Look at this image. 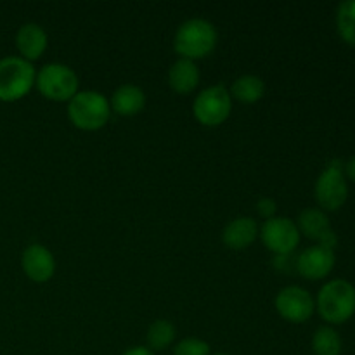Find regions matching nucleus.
I'll return each mask as SVG.
<instances>
[{
	"mask_svg": "<svg viewBox=\"0 0 355 355\" xmlns=\"http://www.w3.org/2000/svg\"><path fill=\"white\" fill-rule=\"evenodd\" d=\"M218 35L214 24L201 17L187 19L173 37V51L182 59L196 61L210 55L217 47Z\"/></svg>",
	"mask_w": 355,
	"mask_h": 355,
	"instance_id": "1",
	"label": "nucleus"
},
{
	"mask_svg": "<svg viewBox=\"0 0 355 355\" xmlns=\"http://www.w3.org/2000/svg\"><path fill=\"white\" fill-rule=\"evenodd\" d=\"M319 315L329 324H345L355 314V286L347 279H331L315 298Z\"/></svg>",
	"mask_w": 355,
	"mask_h": 355,
	"instance_id": "2",
	"label": "nucleus"
},
{
	"mask_svg": "<svg viewBox=\"0 0 355 355\" xmlns=\"http://www.w3.org/2000/svg\"><path fill=\"white\" fill-rule=\"evenodd\" d=\"M68 116L76 128L94 132L103 128L111 116L106 96L96 90H82L68 103Z\"/></svg>",
	"mask_w": 355,
	"mask_h": 355,
	"instance_id": "3",
	"label": "nucleus"
},
{
	"mask_svg": "<svg viewBox=\"0 0 355 355\" xmlns=\"http://www.w3.org/2000/svg\"><path fill=\"white\" fill-rule=\"evenodd\" d=\"M33 64L26 59L9 55L0 59V101L2 103H16L30 94L35 87Z\"/></svg>",
	"mask_w": 355,
	"mask_h": 355,
	"instance_id": "4",
	"label": "nucleus"
},
{
	"mask_svg": "<svg viewBox=\"0 0 355 355\" xmlns=\"http://www.w3.org/2000/svg\"><path fill=\"white\" fill-rule=\"evenodd\" d=\"M314 196L322 211H336L347 203L349 180L343 172L342 159H331L319 173L314 186Z\"/></svg>",
	"mask_w": 355,
	"mask_h": 355,
	"instance_id": "5",
	"label": "nucleus"
},
{
	"mask_svg": "<svg viewBox=\"0 0 355 355\" xmlns=\"http://www.w3.org/2000/svg\"><path fill=\"white\" fill-rule=\"evenodd\" d=\"M38 92L49 101L66 103L78 94V76L69 66L61 62H51L40 68L35 78Z\"/></svg>",
	"mask_w": 355,
	"mask_h": 355,
	"instance_id": "6",
	"label": "nucleus"
},
{
	"mask_svg": "<svg viewBox=\"0 0 355 355\" xmlns=\"http://www.w3.org/2000/svg\"><path fill=\"white\" fill-rule=\"evenodd\" d=\"M232 110L231 92L224 85L207 87L198 94L193 104L194 118L205 127H218L229 118Z\"/></svg>",
	"mask_w": 355,
	"mask_h": 355,
	"instance_id": "7",
	"label": "nucleus"
},
{
	"mask_svg": "<svg viewBox=\"0 0 355 355\" xmlns=\"http://www.w3.org/2000/svg\"><path fill=\"white\" fill-rule=\"evenodd\" d=\"M260 238L269 252L274 255H290L300 245V231L297 222L286 217H272L263 222Z\"/></svg>",
	"mask_w": 355,
	"mask_h": 355,
	"instance_id": "8",
	"label": "nucleus"
},
{
	"mask_svg": "<svg viewBox=\"0 0 355 355\" xmlns=\"http://www.w3.org/2000/svg\"><path fill=\"white\" fill-rule=\"evenodd\" d=\"M276 311L284 321L302 324L312 318L315 311V300L305 288L302 286H286L277 293Z\"/></svg>",
	"mask_w": 355,
	"mask_h": 355,
	"instance_id": "9",
	"label": "nucleus"
},
{
	"mask_svg": "<svg viewBox=\"0 0 355 355\" xmlns=\"http://www.w3.org/2000/svg\"><path fill=\"white\" fill-rule=\"evenodd\" d=\"M297 227L300 234L315 241V245H321L329 250H335V246L338 245V236L333 231L328 214L322 211L321 208H305L298 215Z\"/></svg>",
	"mask_w": 355,
	"mask_h": 355,
	"instance_id": "10",
	"label": "nucleus"
},
{
	"mask_svg": "<svg viewBox=\"0 0 355 355\" xmlns=\"http://www.w3.org/2000/svg\"><path fill=\"white\" fill-rule=\"evenodd\" d=\"M335 263V250L314 245L297 257V272L309 281H321L333 272Z\"/></svg>",
	"mask_w": 355,
	"mask_h": 355,
	"instance_id": "11",
	"label": "nucleus"
},
{
	"mask_svg": "<svg viewBox=\"0 0 355 355\" xmlns=\"http://www.w3.org/2000/svg\"><path fill=\"white\" fill-rule=\"evenodd\" d=\"M21 267L33 283H47L55 272L54 255L44 245H30L21 255Z\"/></svg>",
	"mask_w": 355,
	"mask_h": 355,
	"instance_id": "12",
	"label": "nucleus"
},
{
	"mask_svg": "<svg viewBox=\"0 0 355 355\" xmlns=\"http://www.w3.org/2000/svg\"><path fill=\"white\" fill-rule=\"evenodd\" d=\"M49 38L44 28L37 23H26L17 30L16 33V47L19 51L21 58L28 62L37 61L44 55L47 49Z\"/></svg>",
	"mask_w": 355,
	"mask_h": 355,
	"instance_id": "13",
	"label": "nucleus"
},
{
	"mask_svg": "<svg viewBox=\"0 0 355 355\" xmlns=\"http://www.w3.org/2000/svg\"><path fill=\"white\" fill-rule=\"evenodd\" d=\"M257 236H259V224L255 222V218L239 217L225 225L222 241H224V245L227 248L239 252V250H245L248 246H252Z\"/></svg>",
	"mask_w": 355,
	"mask_h": 355,
	"instance_id": "14",
	"label": "nucleus"
},
{
	"mask_svg": "<svg viewBox=\"0 0 355 355\" xmlns=\"http://www.w3.org/2000/svg\"><path fill=\"white\" fill-rule=\"evenodd\" d=\"M110 106L120 116H135L146 106L144 90L137 85H132V83H125L114 90Z\"/></svg>",
	"mask_w": 355,
	"mask_h": 355,
	"instance_id": "15",
	"label": "nucleus"
},
{
	"mask_svg": "<svg viewBox=\"0 0 355 355\" xmlns=\"http://www.w3.org/2000/svg\"><path fill=\"white\" fill-rule=\"evenodd\" d=\"M168 83L173 92L177 94H191L200 83V69L196 62L189 59H177L168 71Z\"/></svg>",
	"mask_w": 355,
	"mask_h": 355,
	"instance_id": "16",
	"label": "nucleus"
},
{
	"mask_svg": "<svg viewBox=\"0 0 355 355\" xmlns=\"http://www.w3.org/2000/svg\"><path fill=\"white\" fill-rule=\"evenodd\" d=\"M266 94V83L260 76L255 75H243L232 83L231 97L243 104H255Z\"/></svg>",
	"mask_w": 355,
	"mask_h": 355,
	"instance_id": "17",
	"label": "nucleus"
},
{
	"mask_svg": "<svg viewBox=\"0 0 355 355\" xmlns=\"http://www.w3.org/2000/svg\"><path fill=\"white\" fill-rule=\"evenodd\" d=\"M311 345L315 355H340L343 350L342 336L331 326H321L315 329Z\"/></svg>",
	"mask_w": 355,
	"mask_h": 355,
	"instance_id": "18",
	"label": "nucleus"
},
{
	"mask_svg": "<svg viewBox=\"0 0 355 355\" xmlns=\"http://www.w3.org/2000/svg\"><path fill=\"white\" fill-rule=\"evenodd\" d=\"M175 326L166 319H158L153 322L148 328V349L151 352H159V350H166L173 342H175Z\"/></svg>",
	"mask_w": 355,
	"mask_h": 355,
	"instance_id": "19",
	"label": "nucleus"
},
{
	"mask_svg": "<svg viewBox=\"0 0 355 355\" xmlns=\"http://www.w3.org/2000/svg\"><path fill=\"white\" fill-rule=\"evenodd\" d=\"M336 31L345 44L355 47V0H345L338 6Z\"/></svg>",
	"mask_w": 355,
	"mask_h": 355,
	"instance_id": "20",
	"label": "nucleus"
},
{
	"mask_svg": "<svg viewBox=\"0 0 355 355\" xmlns=\"http://www.w3.org/2000/svg\"><path fill=\"white\" fill-rule=\"evenodd\" d=\"M173 355H210V345L200 338H184L173 347Z\"/></svg>",
	"mask_w": 355,
	"mask_h": 355,
	"instance_id": "21",
	"label": "nucleus"
},
{
	"mask_svg": "<svg viewBox=\"0 0 355 355\" xmlns=\"http://www.w3.org/2000/svg\"><path fill=\"white\" fill-rule=\"evenodd\" d=\"M272 266L281 272H293V270H297V259L293 257V253H290V255H274Z\"/></svg>",
	"mask_w": 355,
	"mask_h": 355,
	"instance_id": "22",
	"label": "nucleus"
},
{
	"mask_svg": "<svg viewBox=\"0 0 355 355\" xmlns=\"http://www.w3.org/2000/svg\"><path fill=\"white\" fill-rule=\"evenodd\" d=\"M276 210H277V205L272 198H262V200L257 203V211H259L260 217H263L266 220L276 217Z\"/></svg>",
	"mask_w": 355,
	"mask_h": 355,
	"instance_id": "23",
	"label": "nucleus"
},
{
	"mask_svg": "<svg viewBox=\"0 0 355 355\" xmlns=\"http://www.w3.org/2000/svg\"><path fill=\"white\" fill-rule=\"evenodd\" d=\"M343 172H345L347 180H350V182L355 184V156L354 158H350L347 163H343Z\"/></svg>",
	"mask_w": 355,
	"mask_h": 355,
	"instance_id": "24",
	"label": "nucleus"
},
{
	"mask_svg": "<svg viewBox=\"0 0 355 355\" xmlns=\"http://www.w3.org/2000/svg\"><path fill=\"white\" fill-rule=\"evenodd\" d=\"M121 355H155V352H151L148 347H132V349L125 350Z\"/></svg>",
	"mask_w": 355,
	"mask_h": 355,
	"instance_id": "25",
	"label": "nucleus"
},
{
	"mask_svg": "<svg viewBox=\"0 0 355 355\" xmlns=\"http://www.w3.org/2000/svg\"><path fill=\"white\" fill-rule=\"evenodd\" d=\"M215 355H229V354H215Z\"/></svg>",
	"mask_w": 355,
	"mask_h": 355,
	"instance_id": "26",
	"label": "nucleus"
}]
</instances>
